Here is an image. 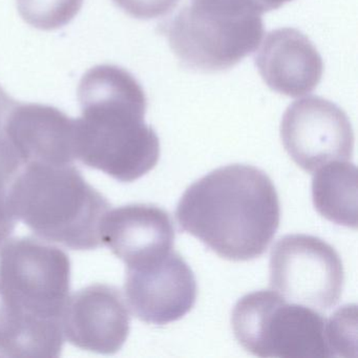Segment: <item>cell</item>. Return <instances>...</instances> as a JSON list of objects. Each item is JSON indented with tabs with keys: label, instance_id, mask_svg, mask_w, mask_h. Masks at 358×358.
Segmentation results:
<instances>
[{
	"label": "cell",
	"instance_id": "1",
	"mask_svg": "<svg viewBox=\"0 0 358 358\" xmlns=\"http://www.w3.org/2000/svg\"><path fill=\"white\" fill-rule=\"evenodd\" d=\"M78 100L76 159L124 183L155 169L160 141L145 123L148 98L131 73L113 64L94 66L81 78Z\"/></svg>",
	"mask_w": 358,
	"mask_h": 358
},
{
	"label": "cell",
	"instance_id": "2",
	"mask_svg": "<svg viewBox=\"0 0 358 358\" xmlns=\"http://www.w3.org/2000/svg\"><path fill=\"white\" fill-rule=\"evenodd\" d=\"M180 229L199 238L222 259L261 257L280 221L271 179L251 165L220 167L184 192L176 211Z\"/></svg>",
	"mask_w": 358,
	"mask_h": 358
},
{
	"label": "cell",
	"instance_id": "3",
	"mask_svg": "<svg viewBox=\"0 0 358 358\" xmlns=\"http://www.w3.org/2000/svg\"><path fill=\"white\" fill-rule=\"evenodd\" d=\"M16 220L45 242L73 250L101 245V226L110 204L72 164L29 163L10 188Z\"/></svg>",
	"mask_w": 358,
	"mask_h": 358
},
{
	"label": "cell",
	"instance_id": "4",
	"mask_svg": "<svg viewBox=\"0 0 358 358\" xmlns=\"http://www.w3.org/2000/svg\"><path fill=\"white\" fill-rule=\"evenodd\" d=\"M262 15L253 0H190L161 29L183 66L220 72L257 49Z\"/></svg>",
	"mask_w": 358,
	"mask_h": 358
},
{
	"label": "cell",
	"instance_id": "5",
	"mask_svg": "<svg viewBox=\"0 0 358 358\" xmlns=\"http://www.w3.org/2000/svg\"><path fill=\"white\" fill-rule=\"evenodd\" d=\"M231 324L238 343L259 357H334L329 320L273 290L242 297L234 306Z\"/></svg>",
	"mask_w": 358,
	"mask_h": 358
},
{
	"label": "cell",
	"instance_id": "6",
	"mask_svg": "<svg viewBox=\"0 0 358 358\" xmlns=\"http://www.w3.org/2000/svg\"><path fill=\"white\" fill-rule=\"evenodd\" d=\"M0 282L29 315L62 322L70 297V257L37 238H13L0 249Z\"/></svg>",
	"mask_w": 358,
	"mask_h": 358
},
{
	"label": "cell",
	"instance_id": "7",
	"mask_svg": "<svg viewBox=\"0 0 358 358\" xmlns=\"http://www.w3.org/2000/svg\"><path fill=\"white\" fill-rule=\"evenodd\" d=\"M269 282L287 301L328 310L341 299L345 271L334 247L322 238L289 234L272 248Z\"/></svg>",
	"mask_w": 358,
	"mask_h": 358
},
{
	"label": "cell",
	"instance_id": "8",
	"mask_svg": "<svg viewBox=\"0 0 358 358\" xmlns=\"http://www.w3.org/2000/svg\"><path fill=\"white\" fill-rule=\"evenodd\" d=\"M280 139L295 164L310 173L327 163L349 161L353 156L349 117L322 97L303 98L288 106L280 123Z\"/></svg>",
	"mask_w": 358,
	"mask_h": 358
},
{
	"label": "cell",
	"instance_id": "9",
	"mask_svg": "<svg viewBox=\"0 0 358 358\" xmlns=\"http://www.w3.org/2000/svg\"><path fill=\"white\" fill-rule=\"evenodd\" d=\"M0 141L20 164H72L75 119L59 108L16 101L0 87Z\"/></svg>",
	"mask_w": 358,
	"mask_h": 358
},
{
	"label": "cell",
	"instance_id": "10",
	"mask_svg": "<svg viewBox=\"0 0 358 358\" xmlns=\"http://www.w3.org/2000/svg\"><path fill=\"white\" fill-rule=\"evenodd\" d=\"M127 305L146 324H167L194 308L198 287L194 272L177 251L127 268L124 284Z\"/></svg>",
	"mask_w": 358,
	"mask_h": 358
},
{
	"label": "cell",
	"instance_id": "11",
	"mask_svg": "<svg viewBox=\"0 0 358 358\" xmlns=\"http://www.w3.org/2000/svg\"><path fill=\"white\" fill-rule=\"evenodd\" d=\"M129 310L118 289L93 284L69 297L62 314L64 337L79 349L115 354L129 334Z\"/></svg>",
	"mask_w": 358,
	"mask_h": 358
},
{
	"label": "cell",
	"instance_id": "12",
	"mask_svg": "<svg viewBox=\"0 0 358 358\" xmlns=\"http://www.w3.org/2000/svg\"><path fill=\"white\" fill-rule=\"evenodd\" d=\"M175 228L164 209L150 204H129L110 209L101 226L106 245L127 268L143 265L173 250Z\"/></svg>",
	"mask_w": 358,
	"mask_h": 358
},
{
	"label": "cell",
	"instance_id": "13",
	"mask_svg": "<svg viewBox=\"0 0 358 358\" xmlns=\"http://www.w3.org/2000/svg\"><path fill=\"white\" fill-rule=\"evenodd\" d=\"M255 66L272 91L292 98L313 92L324 73L313 43L293 28L271 31L255 56Z\"/></svg>",
	"mask_w": 358,
	"mask_h": 358
},
{
	"label": "cell",
	"instance_id": "14",
	"mask_svg": "<svg viewBox=\"0 0 358 358\" xmlns=\"http://www.w3.org/2000/svg\"><path fill=\"white\" fill-rule=\"evenodd\" d=\"M64 343L62 322L29 315L0 282V356L59 357Z\"/></svg>",
	"mask_w": 358,
	"mask_h": 358
},
{
	"label": "cell",
	"instance_id": "15",
	"mask_svg": "<svg viewBox=\"0 0 358 358\" xmlns=\"http://www.w3.org/2000/svg\"><path fill=\"white\" fill-rule=\"evenodd\" d=\"M316 210L324 219L357 228V169L347 161H332L316 171L312 181Z\"/></svg>",
	"mask_w": 358,
	"mask_h": 358
},
{
	"label": "cell",
	"instance_id": "16",
	"mask_svg": "<svg viewBox=\"0 0 358 358\" xmlns=\"http://www.w3.org/2000/svg\"><path fill=\"white\" fill-rule=\"evenodd\" d=\"M85 0H17L22 20L43 31H53L70 24L80 12Z\"/></svg>",
	"mask_w": 358,
	"mask_h": 358
},
{
	"label": "cell",
	"instance_id": "17",
	"mask_svg": "<svg viewBox=\"0 0 358 358\" xmlns=\"http://www.w3.org/2000/svg\"><path fill=\"white\" fill-rule=\"evenodd\" d=\"M22 167L20 161L5 148L0 156V246L13 234L17 221L10 204V188Z\"/></svg>",
	"mask_w": 358,
	"mask_h": 358
},
{
	"label": "cell",
	"instance_id": "18",
	"mask_svg": "<svg viewBox=\"0 0 358 358\" xmlns=\"http://www.w3.org/2000/svg\"><path fill=\"white\" fill-rule=\"evenodd\" d=\"M117 7L137 20H150L171 13L180 0H113Z\"/></svg>",
	"mask_w": 358,
	"mask_h": 358
},
{
	"label": "cell",
	"instance_id": "19",
	"mask_svg": "<svg viewBox=\"0 0 358 358\" xmlns=\"http://www.w3.org/2000/svg\"><path fill=\"white\" fill-rule=\"evenodd\" d=\"M291 0H253V3H255L259 11L262 13L265 12L272 11V10L278 9V8L284 6L285 3H289Z\"/></svg>",
	"mask_w": 358,
	"mask_h": 358
}]
</instances>
